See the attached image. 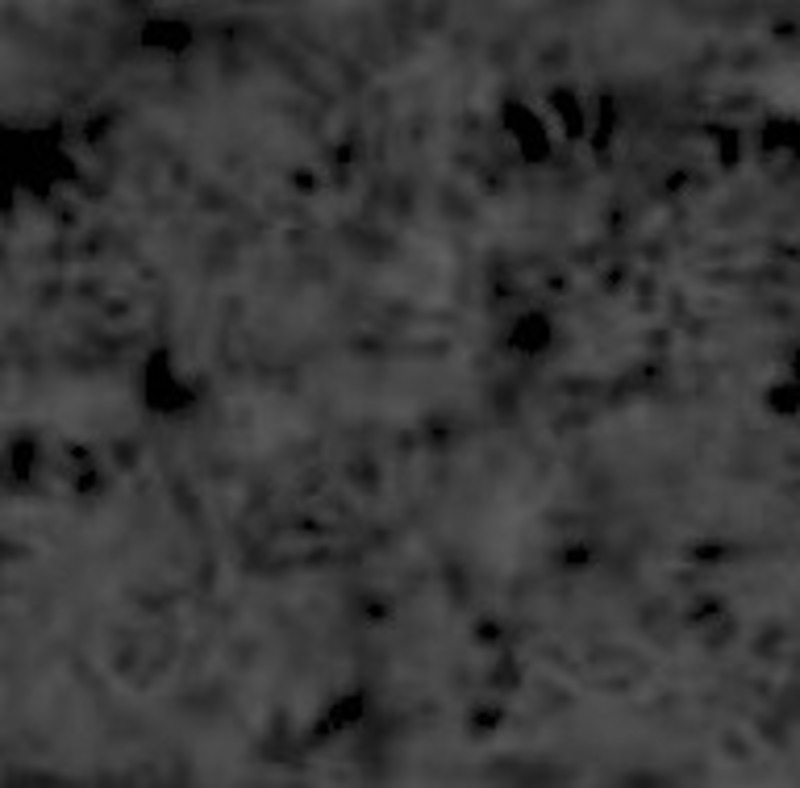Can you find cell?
Instances as JSON below:
<instances>
[{
	"instance_id": "6da1fadb",
	"label": "cell",
	"mask_w": 800,
	"mask_h": 788,
	"mask_svg": "<svg viewBox=\"0 0 800 788\" xmlns=\"http://www.w3.org/2000/svg\"><path fill=\"white\" fill-rule=\"evenodd\" d=\"M234 420V437L248 455L275 452L301 438L306 419L297 408L270 396H248Z\"/></svg>"
},
{
	"instance_id": "7a4b0ae2",
	"label": "cell",
	"mask_w": 800,
	"mask_h": 788,
	"mask_svg": "<svg viewBox=\"0 0 800 788\" xmlns=\"http://www.w3.org/2000/svg\"><path fill=\"white\" fill-rule=\"evenodd\" d=\"M533 508L526 497L501 491L485 505L473 531V544L488 556L509 558L530 544Z\"/></svg>"
},
{
	"instance_id": "3957f363",
	"label": "cell",
	"mask_w": 800,
	"mask_h": 788,
	"mask_svg": "<svg viewBox=\"0 0 800 788\" xmlns=\"http://www.w3.org/2000/svg\"><path fill=\"white\" fill-rule=\"evenodd\" d=\"M532 105L508 99L499 106V125L516 155L527 165H543L552 155L551 128Z\"/></svg>"
},
{
	"instance_id": "277c9868",
	"label": "cell",
	"mask_w": 800,
	"mask_h": 788,
	"mask_svg": "<svg viewBox=\"0 0 800 788\" xmlns=\"http://www.w3.org/2000/svg\"><path fill=\"white\" fill-rule=\"evenodd\" d=\"M773 90L775 97L787 106H791L794 100L798 99V82L790 74L777 80Z\"/></svg>"
}]
</instances>
